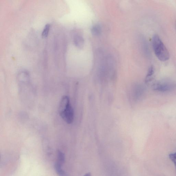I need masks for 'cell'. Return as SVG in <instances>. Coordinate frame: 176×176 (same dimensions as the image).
I'll use <instances>...</instances> for the list:
<instances>
[{
	"label": "cell",
	"mask_w": 176,
	"mask_h": 176,
	"mask_svg": "<svg viewBox=\"0 0 176 176\" xmlns=\"http://www.w3.org/2000/svg\"><path fill=\"white\" fill-rule=\"evenodd\" d=\"M59 113L61 117L67 123H72L74 119V112L69 97H62L59 107Z\"/></svg>",
	"instance_id": "cell-1"
},
{
	"label": "cell",
	"mask_w": 176,
	"mask_h": 176,
	"mask_svg": "<svg viewBox=\"0 0 176 176\" xmlns=\"http://www.w3.org/2000/svg\"><path fill=\"white\" fill-rule=\"evenodd\" d=\"M152 45L155 55L160 61L168 60L170 54L165 45L157 35H154L152 38Z\"/></svg>",
	"instance_id": "cell-2"
},
{
	"label": "cell",
	"mask_w": 176,
	"mask_h": 176,
	"mask_svg": "<svg viewBox=\"0 0 176 176\" xmlns=\"http://www.w3.org/2000/svg\"><path fill=\"white\" fill-rule=\"evenodd\" d=\"M173 88L172 84L166 82L157 83L153 86L154 91L162 92L171 90Z\"/></svg>",
	"instance_id": "cell-3"
},
{
	"label": "cell",
	"mask_w": 176,
	"mask_h": 176,
	"mask_svg": "<svg viewBox=\"0 0 176 176\" xmlns=\"http://www.w3.org/2000/svg\"><path fill=\"white\" fill-rule=\"evenodd\" d=\"M74 42L77 47H81L84 44V40L81 35H77L74 37Z\"/></svg>",
	"instance_id": "cell-4"
},
{
	"label": "cell",
	"mask_w": 176,
	"mask_h": 176,
	"mask_svg": "<svg viewBox=\"0 0 176 176\" xmlns=\"http://www.w3.org/2000/svg\"><path fill=\"white\" fill-rule=\"evenodd\" d=\"M62 165L61 164L56 162L55 165V170L57 174L60 176H63L64 174V172L62 168Z\"/></svg>",
	"instance_id": "cell-5"
},
{
	"label": "cell",
	"mask_w": 176,
	"mask_h": 176,
	"mask_svg": "<svg viewBox=\"0 0 176 176\" xmlns=\"http://www.w3.org/2000/svg\"><path fill=\"white\" fill-rule=\"evenodd\" d=\"M91 31L92 35H99L101 32V27L99 25H95L92 27Z\"/></svg>",
	"instance_id": "cell-6"
},
{
	"label": "cell",
	"mask_w": 176,
	"mask_h": 176,
	"mask_svg": "<svg viewBox=\"0 0 176 176\" xmlns=\"http://www.w3.org/2000/svg\"><path fill=\"white\" fill-rule=\"evenodd\" d=\"M64 154L60 151H59L58 153V161L57 162L62 166L65 162Z\"/></svg>",
	"instance_id": "cell-7"
},
{
	"label": "cell",
	"mask_w": 176,
	"mask_h": 176,
	"mask_svg": "<svg viewBox=\"0 0 176 176\" xmlns=\"http://www.w3.org/2000/svg\"><path fill=\"white\" fill-rule=\"evenodd\" d=\"M154 73V68L153 66H151L148 70V72L146 76L145 82H148L151 79V77L153 76Z\"/></svg>",
	"instance_id": "cell-8"
},
{
	"label": "cell",
	"mask_w": 176,
	"mask_h": 176,
	"mask_svg": "<svg viewBox=\"0 0 176 176\" xmlns=\"http://www.w3.org/2000/svg\"><path fill=\"white\" fill-rule=\"evenodd\" d=\"M50 28V25L47 24L45 26L43 29L42 36L43 38H46L47 36L49 34Z\"/></svg>",
	"instance_id": "cell-9"
},
{
	"label": "cell",
	"mask_w": 176,
	"mask_h": 176,
	"mask_svg": "<svg viewBox=\"0 0 176 176\" xmlns=\"http://www.w3.org/2000/svg\"><path fill=\"white\" fill-rule=\"evenodd\" d=\"M169 158L174 163L176 170V153L170 154L169 155Z\"/></svg>",
	"instance_id": "cell-10"
},
{
	"label": "cell",
	"mask_w": 176,
	"mask_h": 176,
	"mask_svg": "<svg viewBox=\"0 0 176 176\" xmlns=\"http://www.w3.org/2000/svg\"><path fill=\"white\" fill-rule=\"evenodd\" d=\"M84 176H91V175L90 173H89L86 174Z\"/></svg>",
	"instance_id": "cell-11"
},
{
	"label": "cell",
	"mask_w": 176,
	"mask_h": 176,
	"mask_svg": "<svg viewBox=\"0 0 176 176\" xmlns=\"http://www.w3.org/2000/svg\"></svg>",
	"instance_id": "cell-12"
}]
</instances>
